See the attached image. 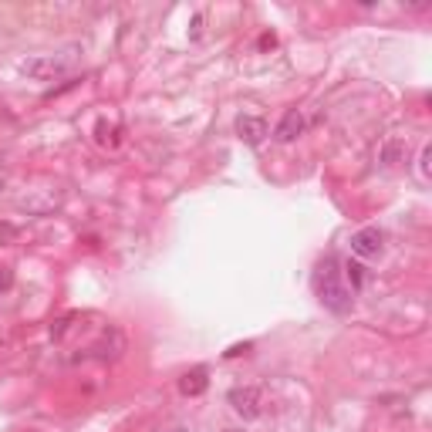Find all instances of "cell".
Wrapping results in <instances>:
<instances>
[{"mask_svg": "<svg viewBox=\"0 0 432 432\" xmlns=\"http://www.w3.org/2000/svg\"><path fill=\"white\" fill-rule=\"evenodd\" d=\"M335 267H338L335 260H324L314 274V287H318V297H321L324 308L335 311V314H344V311H352L355 297L348 291V284L341 280V270H335Z\"/></svg>", "mask_w": 432, "mask_h": 432, "instance_id": "obj_1", "label": "cell"}, {"mask_svg": "<svg viewBox=\"0 0 432 432\" xmlns=\"http://www.w3.org/2000/svg\"><path fill=\"white\" fill-rule=\"evenodd\" d=\"M230 405H233V412H236L240 419H257L263 412L260 388H253V385H236V388H230Z\"/></svg>", "mask_w": 432, "mask_h": 432, "instance_id": "obj_2", "label": "cell"}, {"mask_svg": "<svg viewBox=\"0 0 432 432\" xmlns=\"http://www.w3.org/2000/svg\"><path fill=\"white\" fill-rule=\"evenodd\" d=\"M382 250H385V240H382V233L375 230V227H365V230L352 233V253H355L358 260L382 257Z\"/></svg>", "mask_w": 432, "mask_h": 432, "instance_id": "obj_3", "label": "cell"}, {"mask_svg": "<svg viewBox=\"0 0 432 432\" xmlns=\"http://www.w3.org/2000/svg\"><path fill=\"white\" fill-rule=\"evenodd\" d=\"M236 136L247 142V145H260L267 139V122L260 115H240L236 119Z\"/></svg>", "mask_w": 432, "mask_h": 432, "instance_id": "obj_4", "label": "cell"}, {"mask_svg": "<svg viewBox=\"0 0 432 432\" xmlns=\"http://www.w3.org/2000/svg\"><path fill=\"white\" fill-rule=\"evenodd\" d=\"M24 71L31 78H54V75H64L68 71V61L64 58H37V61H28Z\"/></svg>", "mask_w": 432, "mask_h": 432, "instance_id": "obj_5", "label": "cell"}, {"mask_svg": "<svg viewBox=\"0 0 432 432\" xmlns=\"http://www.w3.org/2000/svg\"><path fill=\"white\" fill-rule=\"evenodd\" d=\"M301 132H304V115H301L297 108L284 112V119H280V125H277V142H294Z\"/></svg>", "mask_w": 432, "mask_h": 432, "instance_id": "obj_6", "label": "cell"}, {"mask_svg": "<svg viewBox=\"0 0 432 432\" xmlns=\"http://www.w3.org/2000/svg\"><path fill=\"white\" fill-rule=\"evenodd\" d=\"M206 385H210V378H206V371L203 368L186 371L183 378H179V392H183V395H203Z\"/></svg>", "mask_w": 432, "mask_h": 432, "instance_id": "obj_7", "label": "cell"}, {"mask_svg": "<svg viewBox=\"0 0 432 432\" xmlns=\"http://www.w3.org/2000/svg\"><path fill=\"white\" fill-rule=\"evenodd\" d=\"M344 280H348V291L355 294L361 284H365V267L358 260H344Z\"/></svg>", "mask_w": 432, "mask_h": 432, "instance_id": "obj_8", "label": "cell"}, {"mask_svg": "<svg viewBox=\"0 0 432 432\" xmlns=\"http://www.w3.org/2000/svg\"><path fill=\"white\" fill-rule=\"evenodd\" d=\"M11 284H14V274H11L7 267H0V294L11 291Z\"/></svg>", "mask_w": 432, "mask_h": 432, "instance_id": "obj_9", "label": "cell"}, {"mask_svg": "<svg viewBox=\"0 0 432 432\" xmlns=\"http://www.w3.org/2000/svg\"><path fill=\"white\" fill-rule=\"evenodd\" d=\"M422 176H429V145L422 149Z\"/></svg>", "mask_w": 432, "mask_h": 432, "instance_id": "obj_10", "label": "cell"}, {"mask_svg": "<svg viewBox=\"0 0 432 432\" xmlns=\"http://www.w3.org/2000/svg\"><path fill=\"white\" fill-rule=\"evenodd\" d=\"M162 432H189L186 426H172V429H162Z\"/></svg>", "mask_w": 432, "mask_h": 432, "instance_id": "obj_11", "label": "cell"}]
</instances>
